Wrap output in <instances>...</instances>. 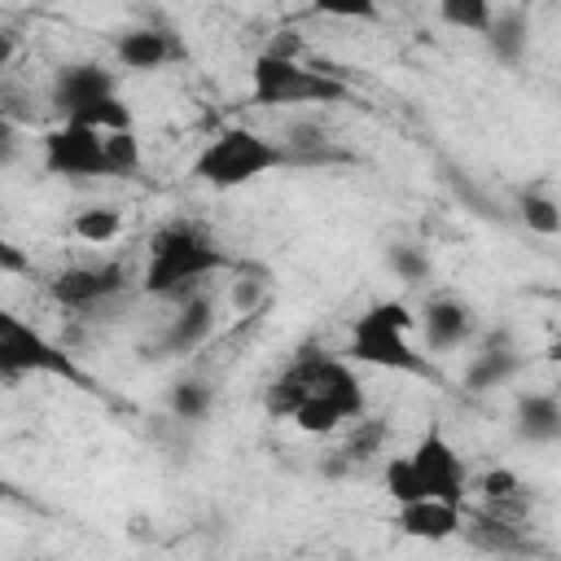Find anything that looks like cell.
<instances>
[{"label": "cell", "instance_id": "1", "mask_svg": "<svg viewBox=\"0 0 561 561\" xmlns=\"http://www.w3.org/2000/svg\"><path fill=\"white\" fill-rule=\"evenodd\" d=\"M232 259L228 250L219 245L215 232H206L202 224H188V219H171L162 224L153 237H149V259H145V276H140V289L149 298H188L197 294V285L215 272H224Z\"/></svg>", "mask_w": 561, "mask_h": 561}, {"label": "cell", "instance_id": "2", "mask_svg": "<svg viewBox=\"0 0 561 561\" xmlns=\"http://www.w3.org/2000/svg\"><path fill=\"white\" fill-rule=\"evenodd\" d=\"M381 482H386V495L394 504H408V500L465 504V491H469L465 460H460L456 443L443 434V425H430L408 456H390Z\"/></svg>", "mask_w": 561, "mask_h": 561}, {"label": "cell", "instance_id": "3", "mask_svg": "<svg viewBox=\"0 0 561 561\" xmlns=\"http://www.w3.org/2000/svg\"><path fill=\"white\" fill-rule=\"evenodd\" d=\"M416 316L408 302L399 298H377L368 302L355 320H351V337H346V359L351 364H368V368H386V373H412V377H430V359L425 351L412 346Z\"/></svg>", "mask_w": 561, "mask_h": 561}, {"label": "cell", "instance_id": "4", "mask_svg": "<svg viewBox=\"0 0 561 561\" xmlns=\"http://www.w3.org/2000/svg\"><path fill=\"white\" fill-rule=\"evenodd\" d=\"M351 88L333 75V70H320V66H302L294 53H259L254 66H250V101L254 105H337L346 101Z\"/></svg>", "mask_w": 561, "mask_h": 561}, {"label": "cell", "instance_id": "5", "mask_svg": "<svg viewBox=\"0 0 561 561\" xmlns=\"http://www.w3.org/2000/svg\"><path fill=\"white\" fill-rule=\"evenodd\" d=\"M280 167H294L280 140H267L250 127H228L197 153L193 180H202L210 188H241V184H254L259 175L280 171Z\"/></svg>", "mask_w": 561, "mask_h": 561}, {"label": "cell", "instance_id": "6", "mask_svg": "<svg viewBox=\"0 0 561 561\" xmlns=\"http://www.w3.org/2000/svg\"><path fill=\"white\" fill-rule=\"evenodd\" d=\"M61 377L79 390H92V377L79 368V359L57 346L53 337H44L35 324H26L18 311L0 307V381L13 377Z\"/></svg>", "mask_w": 561, "mask_h": 561}, {"label": "cell", "instance_id": "7", "mask_svg": "<svg viewBox=\"0 0 561 561\" xmlns=\"http://www.w3.org/2000/svg\"><path fill=\"white\" fill-rule=\"evenodd\" d=\"M364 412V386L351 368V359L337 355H320V373H316V390L294 408V425L302 434H333L337 425L355 421Z\"/></svg>", "mask_w": 561, "mask_h": 561}, {"label": "cell", "instance_id": "8", "mask_svg": "<svg viewBox=\"0 0 561 561\" xmlns=\"http://www.w3.org/2000/svg\"><path fill=\"white\" fill-rule=\"evenodd\" d=\"M44 171L61 175V180H101V175H110L105 131L61 118L53 131H44Z\"/></svg>", "mask_w": 561, "mask_h": 561}, {"label": "cell", "instance_id": "9", "mask_svg": "<svg viewBox=\"0 0 561 561\" xmlns=\"http://www.w3.org/2000/svg\"><path fill=\"white\" fill-rule=\"evenodd\" d=\"M131 289V272L123 263H75L66 272H57L48 280V294L66 307V311H79V316H92L101 311L105 302L123 298Z\"/></svg>", "mask_w": 561, "mask_h": 561}, {"label": "cell", "instance_id": "10", "mask_svg": "<svg viewBox=\"0 0 561 561\" xmlns=\"http://www.w3.org/2000/svg\"><path fill=\"white\" fill-rule=\"evenodd\" d=\"M118 92V75L105 61H66L53 75V110L57 118H83L96 101Z\"/></svg>", "mask_w": 561, "mask_h": 561}, {"label": "cell", "instance_id": "11", "mask_svg": "<svg viewBox=\"0 0 561 561\" xmlns=\"http://www.w3.org/2000/svg\"><path fill=\"white\" fill-rule=\"evenodd\" d=\"M416 324H421L425 351H434V355L456 351V346H465V342L473 337V311H469V302H460V298H451V294L430 298V302L421 307Z\"/></svg>", "mask_w": 561, "mask_h": 561}, {"label": "cell", "instance_id": "12", "mask_svg": "<svg viewBox=\"0 0 561 561\" xmlns=\"http://www.w3.org/2000/svg\"><path fill=\"white\" fill-rule=\"evenodd\" d=\"M180 57H184V44L171 31H158V26H131V31H123L114 39V61L123 70L149 75V70H162V66H171Z\"/></svg>", "mask_w": 561, "mask_h": 561}, {"label": "cell", "instance_id": "13", "mask_svg": "<svg viewBox=\"0 0 561 561\" xmlns=\"http://www.w3.org/2000/svg\"><path fill=\"white\" fill-rule=\"evenodd\" d=\"M517 373H522V351H517V342H513L504 329H495V333L482 342V351L473 355V364H469V373H465V386H469L473 394H482V390H495V386L513 381Z\"/></svg>", "mask_w": 561, "mask_h": 561}, {"label": "cell", "instance_id": "14", "mask_svg": "<svg viewBox=\"0 0 561 561\" xmlns=\"http://www.w3.org/2000/svg\"><path fill=\"white\" fill-rule=\"evenodd\" d=\"M210 333H215V302H210L206 294H188V298H180V307H175V316H171V324H167L158 351H167V355H188V351L202 346Z\"/></svg>", "mask_w": 561, "mask_h": 561}, {"label": "cell", "instance_id": "15", "mask_svg": "<svg viewBox=\"0 0 561 561\" xmlns=\"http://www.w3.org/2000/svg\"><path fill=\"white\" fill-rule=\"evenodd\" d=\"M394 526L412 539H447L460 530V504H447V500H408V504H394Z\"/></svg>", "mask_w": 561, "mask_h": 561}, {"label": "cell", "instance_id": "16", "mask_svg": "<svg viewBox=\"0 0 561 561\" xmlns=\"http://www.w3.org/2000/svg\"><path fill=\"white\" fill-rule=\"evenodd\" d=\"M517 434L526 443H557L561 438V403L552 390L517 394Z\"/></svg>", "mask_w": 561, "mask_h": 561}, {"label": "cell", "instance_id": "17", "mask_svg": "<svg viewBox=\"0 0 561 561\" xmlns=\"http://www.w3.org/2000/svg\"><path fill=\"white\" fill-rule=\"evenodd\" d=\"M482 39L500 66H517L526 57V44H530V18L522 9H500V13H491Z\"/></svg>", "mask_w": 561, "mask_h": 561}, {"label": "cell", "instance_id": "18", "mask_svg": "<svg viewBox=\"0 0 561 561\" xmlns=\"http://www.w3.org/2000/svg\"><path fill=\"white\" fill-rule=\"evenodd\" d=\"M280 145H285V153H289L294 167H333V162H346L351 158L342 145H333L320 127H307V123L289 127V136Z\"/></svg>", "mask_w": 561, "mask_h": 561}, {"label": "cell", "instance_id": "19", "mask_svg": "<svg viewBox=\"0 0 561 561\" xmlns=\"http://www.w3.org/2000/svg\"><path fill=\"white\" fill-rule=\"evenodd\" d=\"M386 443H390V425L359 412V416L351 421V434H346V443H342L337 456H342L346 465H364V460H377V456L386 451Z\"/></svg>", "mask_w": 561, "mask_h": 561}, {"label": "cell", "instance_id": "20", "mask_svg": "<svg viewBox=\"0 0 561 561\" xmlns=\"http://www.w3.org/2000/svg\"><path fill=\"white\" fill-rule=\"evenodd\" d=\"M210 408H215V390H210L206 381H197V377L175 381V386L167 390V412H171L175 421H202Z\"/></svg>", "mask_w": 561, "mask_h": 561}, {"label": "cell", "instance_id": "21", "mask_svg": "<svg viewBox=\"0 0 561 561\" xmlns=\"http://www.w3.org/2000/svg\"><path fill=\"white\" fill-rule=\"evenodd\" d=\"M70 228H75V237H83L88 245H105V241H114V237L123 232V210H114V206H92V210H79Z\"/></svg>", "mask_w": 561, "mask_h": 561}, {"label": "cell", "instance_id": "22", "mask_svg": "<svg viewBox=\"0 0 561 561\" xmlns=\"http://www.w3.org/2000/svg\"><path fill=\"white\" fill-rule=\"evenodd\" d=\"M105 153H110V180H131L140 171V140L131 127L105 131Z\"/></svg>", "mask_w": 561, "mask_h": 561}, {"label": "cell", "instance_id": "23", "mask_svg": "<svg viewBox=\"0 0 561 561\" xmlns=\"http://www.w3.org/2000/svg\"><path fill=\"white\" fill-rule=\"evenodd\" d=\"M491 13H495L491 0H438V18H443L447 26H456V31L482 35L486 22H491Z\"/></svg>", "mask_w": 561, "mask_h": 561}, {"label": "cell", "instance_id": "24", "mask_svg": "<svg viewBox=\"0 0 561 561\" xmlns=\"http://www.w3.org/2000/svg\"><path fill=\"white\" fill-rule=\"evenodd\" d=\"M522 219L539 237H557L561 232V210H557V197H548V193H526L522 197Z\"/></svg>", "mask_w": 561, "mask_h": 561}, {"label": "cell", "instance_id": "25", "mask_svg": "<svg viewBox=\"0 0 561 561\" xmlns=\"http://www.w3.org/2000/svg\"><path fill=\"white\" fill-rule=\"evenodd\" d=\"M386 263H390V272H394L399 280H408V285H421V280L430 276L425 250H421V245H408V241L390 245V250H386Z\"/></svg>", "mask_w": 561, "mask_h": 561}, {"label": "cell", "instance_id": "26", "mask_svg": "<svg viewBox=\"0 0 561 561\" xmlns=\"http://www.w3.org/2000/svg\"><path fill=\"white\" fill-rule=\"evenodd\" d=\"M316 13L337 18V22H377L381 18V0H311Z\"/></svg>", "mask_w": 561, "mask_h": 561}, {"label": "cell", "instance_id": "27", "mask_svg": "<svg viewBox=\"0 0 561 561\" xmlns=\"http://www.w3.org/2000/svg\"><path fill=\"white\" fill-rule=\"evenodd\" d=\"M482 491H486V500H504V495H513V491H517V478H513V473H504V469H495V473H486V478H482Z\"/></svg>", "mask_w": 561, "mask_h": 561}, {"label": "cell", "instance_id": "28", "mask_svg": "<svg viewBox=\"0 0 561 561\" xmlns=\"http://www.w3.org/2000/svg\"><path fill=\"white\" fill-rule=\"evenodd\" d=\"M13 153H18V127H13V118L0 110V167L13 162Z\"/></svg>", "mask_w": 561, "mask_h": 561}, {"label": "cell", "instance_id": "29", "mask_svg": "<svg viewBox=\"0 0 561 561\" xmlns=\"http://www.w3.org/2000/svg\"><path fill=\"white\" fill-rule=\"evenodd\" d=\"M0 272H26V254L0 232Z\"/></svg>", "mask_w": 561, "mask_h": 561}, {"label": "cell", "instance_id": "30", "mask_svg": "<svg viewBox=\"0 0 561 561\" xmlns=\"http://www.w3.org/2000/svg\"><path fill=\"white\" fill-rule=\"evenodd\" d=\"M13 57V35H0V66H9Z\"/></svg>", "mask_w": 561, "mask_h": 561}, {"label": "cell", "instance_id": "31", "mask_svg": "<svg viewBox=\"0 0 561 561\" xmlns=\"http://www.w3.org/2000/svg\"><path fill=\"white\" fill-rule=\"evenodd\" d=\"M4 491H9V486H0V495H4Z\"/></svg>", "mask_w": 561, "mask_h": 561}]
</instances>
